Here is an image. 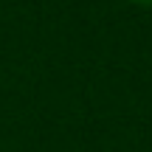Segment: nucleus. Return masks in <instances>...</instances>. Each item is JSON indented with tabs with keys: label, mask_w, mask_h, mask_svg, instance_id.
Returning a JSON list of instances; mask_svg holds the SVG:
<instances>
[{
	"label": "nucleus",
	"mask_w": 152,
	"mask_h": 152,
	"mask_svg": "<svg viewBox=\"0 0 152 152\" xmlns=\"http://www.w3.org/2000/svg\"><path fill=\"white\" fill-rule=\"evenodd\" d=\"M132 3H141V6H152V0H132Z\"/></svg>",
	"instance_id": "obj_1"
}]
</instances>
